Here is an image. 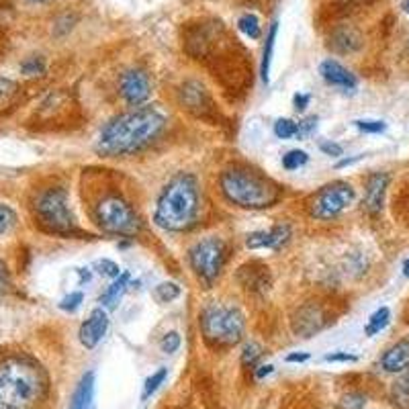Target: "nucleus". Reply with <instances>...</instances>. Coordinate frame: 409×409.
Wrapping results in <instances>:
<instances>
[{"label":"nucleus","instance_id":"f257e3e1","mask_svg":"<svg viewBox=\"0 0 409 409\" xmlns=\"http://www.w3.org/2000/svg\"><path fill=\"white\" fill-rule=\"evenodd\" d=\"M50 381L37 360L23 352L0 356V409H43Z\"/></svg>","mask_w":409,"mask_h":409},{"label":"nucleus","instance_id":"f03ea898","mask_svg":"<svg viewBox=\"0 0 409 409\" xmlns=\"http://www.w3.org/2000/svg\"><path fill=\"white\" fill-rule=\"evenodd\" d=\"M166 127V117L152 107H137L134 110L113 117L103 127L96 150L103 156H127L150 145Z\"/></svg>","mask_w":409,"mask_h":409},{"label":"nucleus","instance_id":"7ed1b4c3","mask_svg":"<svg viewBox=\"0 0 409 409\" xmlns=\"http://www.w3.org/2000/svg\"><path fill=\"white\" fill-rule=\"evenodd\" d=\"M199 209V180L192 174L180 172L172 176L160 192L154 211V223L164 231H185L196 223Z\"/></svg>","mask_w":409,"mask_h":409},{"label":"nucleus","instance_id":"20e7f679","mask_svg":"<svg viewBox=\"0 0 409 409\" xmlns=\"http://www.w3.org/2000/svg\"><path fill=\"white\" fill-rule=\"evenodd\" d=\"M219 187L231 205L242 209H266L278 199V189L273 180L247 168L225 170L219 178Z\"/></svg>","mask_w":409,"mask_h":409},{"label":"nucleus","instance_id":"39448f33","mask_svg":"<svg viewBox=\"0 0 409 409\" xmlns=\"http://www.w3.org/2000/svg\"><path fill=\"white\" fill-rule=\"evenodd\" d=\"M199 326H201L203 338L209 346L229 348L242 340L245 329V317L244 313L234 305L213 303L201 311Z\"/></svg>","mask_w":409,"mask_h":409},{"label":"nucleus","instance_id":"423d86ee","mask_svg":"<svg viewBox=\"0 0 409 409\" xmlns=\"http://www.w3.org/2000/svg\"><path fill=\"white\" fill-rule=\"evenodd\" d=\"M37 223L43 231L55 236H72L76 231V221L68 205V192L62 187H54L39 192L33 205Z\"/></svg>","mask_w":409,"mask_h":409},{"label":"nucleus","instance_id":"0eeeda50","mask_svg":"<svg viewBox=\"0 0 409 409\" xmlns=\"http://www.w3.org/2000/svg\"><path fill=\"white\" fill-rule=\"evenodd\" d=\"M94 219L101 225V229L110 236L131 238L141 229V221L136 209L119 194H110L99 201L94 209Z\"/></svg>","mask_w":409,"mask_h":409},{"label":"nucleus","instance_id":"6e6552de","mask_svg":"<svg viewBox=\"0 0 409 409\" xmlns=\"http://www.w3.org/2000/svg\"><path fill=\"white\" fill-rule=\"evenodd\" d=\"M227 260V244L215 238H203L189 250V262L201 282L211 287L223 271V264Z\"/></svg>","mask_w":409,"mask_h":409},{"label":"nucleus","instance_id":"1a4fd4ad","mask_svg":"<svg viewBox=\"0 0 409 409\" xmlns=\"http://www.w3.org/2000/svg\"><path fill=\"white\" fill-rule=\"evenodd\" d=\"M352 203H354L352 185H348L344 180H336V182H329L326 187H322L313 194V199L309 203V213H311V217L327 221V219L338 217Z\"/></svg>","mask_w":409,"mask_h":409},{"label":"nucleus","instance_id":"9d476101","mask_svg":"<svg viewBox=\"0 0 409 409\" xmlns=\"http://www.w3.org/2000/svg\"><path fill=\"white\" fill-rule=\"evenodd\" d=\"M119 94L129 107H141L150 101L152 96V80L150 76L139 70L129 68L119 76Z\"/></svg>","mask_w":409,"mask_h":409},{"label":"nucleus","instance_id":"9b49d317","mask_svg":"<svg viewBox=\"0 0 409 409\" xmlns=\"http://www.w3.org/2000/svg\"><path fill=\"white\" fill-rule=\"evenodd\" d=\"M291 238V227L287 223H278L271 229L262 231H252L245 238L247 250H280Z\"/></svg>","mask_w":409,"mask_h":409},{"label":"nucleus","instance_id":"f8f14e48","mask_svg":"<svg viewBox=\"0 0 409 409\" xmlns=\"http://www.w3.org/2000/svg\"><path fill=\"white\" fill-rule=\"evenodd\" d=\"M109 329V315L103 307H96L88 320L80 326V331H78V338H80V344L86 348V350H92L99 346V342L105 338Z\"/></svg>","mask_w":409,"mask_h":409},{"label":"nucleus","instance_id":"ddd939ff","mask_svg":"<svg viewBox=\"0 0 409 409\" xmlns=\"http://www.w3.org/2000/svg\"><path fill=\"white\" fill-rule=\"evenodd\" d=\"M387 187H389V174H385V172H375L366 178L362 207L368 215H379L382 211Z\"/></svg>","mask_w":409,"mask_h":409},{"label":"nucleus","instance_id":"4468645a","mask_svg":"<svg viewBox=\"0 0 409 409\" xmlns=\"http://www.w3.org/2000/svg\"><path fill=\"white\" fill-rule=\"evenodd\" d=\"M320 74L329 86H338V88H344V90H354L358 86L354 74L336 59H324L320 64Z\"/></svg>","mask_w":409,"mask_h":409},{"label":"nucleus","instance_id":"2eb2a0df","mask_svg":"<svg viewBox=\"0 0 409 409\" xmlns=\"http://www.w3.org/2000/svg\"><path fill=\"white\" fill-rule=\"evenodd\" d=\"M329 48L336 54H354L362 48V35L358 29L350 25L336 27L329 35Z\"/></svg>","mask_w":409,"mask_h":409},{"label":"nucleus","instance_id":"dca6fc26","mask_svg":"<svg viewBox=\"0 0 409 409\" xmlns=\"http://www.w3.org/2000/svg\"><path fill=\"white\" fill-rule=\"evenodd\" d=\"M293 327H295V333H299L301 338H311L324 327V313L320 311V307L307 305L297 311L293 320Z\"/></svg>","mask_w":409,"mask_h":409},{"label":"nucleus","instance_id":"f3484780","mask_svg":"<svg viewBox=\"0 0 409 409\" xmlns=\"http://www.w3.org/2000/svg\"><path fill=\"white\" fill-rule=\"evenodd\" d=\"M381 368L385 373H403L409 368V340H399L393 344L381 358Z\"/></svg>","mask_w":409,"mask_h":409},{"label":"nucleus","instance_id":"a211bd4d","mask_svg":"<svg viewBox=\"0 0 409 409\" xmlns=\"http://www.w3.org/2000/svg\"><path fill=\"white\" fill-rule=\"evenodd\" d=\"M92 399H94V373L88 371L80 379V382L76 385L68 409H90Z\"/></svg>","mask_w":409,"mask_h":409},{"label":"nucleus","instance_id":"6ab92c4d","mask_svg":"<svg viewBox=\"0 0 409 409\" xmlns=\"http://www.w3.org/2000/svg\"><path fill=\"white\" fill-rule=\"evenodd\" d=\"M256 266L258 264H245L240 268V273L247 274V278H240V282L244 285L247 291H264V289H268V285H271V278H268V268L266 266H260L258 271H256Z\"/></svg>","mask_w":409,"mask_h":409},{"label":"nucleus","instance_id":"aec40b11","mask_svg":"<svg viewBox=\"0 0 409 409\" xmlns=\"http://www.w3.org/2000/svg\"><path fill=\"white\" fill-rule=\"evenodd\" d=\"M129 280H131L129 273L119 274V276L110 282L109 287H107V291L101 295V303H103V307H107V309H115V307H117V303H119L121 297L125 295V291L129 289Z\"/></svg>","mask_w":409,"mask_h":409},{"label":"nucleus","instance_id":"412c9836","mask_svg":"<svg viewBox=\"0 0 409 409\" xmlns=\"http://www.w3.org/2000/svg\"><path fill=\"white\" fill-rule=\"evenodd\" d=\"M276 33H278V23L273 21V25H271L268 33H266V43H264V50H262V62H260V78H262L264 84H268V82H271V66H273Z\"/></svg>","mask_w":409,"mask_h":409},{"label":"nucleus","instance_id":"4be33fe9","mask_svg":"<svg viewBox=\"0 0 409 409\" xmlns=\"http://www.w3.org/2000/svg\"><path fill=\"white\" fill-rule=\"evenodd\" d=\"M389 322H391V311H389V307H381V309H377V311L368 317V324L364 327V333H366L368 338H373V336L381 333L382 329L389 326Z\"/></svg>","mask_w":409,"mask_h":409},{"label":"nucleus","instance_id":"5701e85b","mask_svg":"<svg viewBox=\"0 0 409 409\" xmlns=\"http://www.w3.org/2000/svg\"><path fill=\"white\" fill-rule=\"evenodd\" d=\"M168 379V368H158L156 373H152L145 382H143V389H141V401H148L152 395H156V391L164 385V381Z\"/></svg>","mask_w":409,"mask_h":409},{"label":"nucleus","instance_id":"b1692460","mask_svg":"<svg viewBox=\"0 0 409 409\" xmlns=\"http://www.w3.org/2000/svg\"><path fill=\"white\" fill-rule=\"evenodd\" d=\"M238 29L244 33L245 37L250 39H260L262 37V25H260V19L252 13H245L238 19Z\"/></svg>","mask_w":409,"mask_h":409},{"label":"nucleus","instance_id":"393cba45","mask_svg":"<svg viewBox=\"0 0 409 409\" xmlns=\"http://www.w3.org/2000/svg\"><path fill=\"white\" fill-rule=\"evenodd\" d=\"M391 403H393V409H409V379L393 385Z\"/></svg>","mask_w":409,"mask_h":409},{"label":"nucleus","instance_id":"a878e982","mask_svg":"<svg viewBox=\"0 0 409 409\" xmlns=\"http://www.w3.org/2000/svg\"><path fill=\"white\" fill-rule=\"evenodd\" d=\"M309 162V154L303 152V150H291L282 156V168L293 172V170H299L305 164Z\"/></svg>","mask_w":409,"mask_h":409},{"label":"nucleus","instance_id":"bb28decb","mask_svg":"<svg viewBox=\"0 0 409 409\" xmlns=\"http://www.w3.org/2000/svg\"><path fill=\"white\" fill-rule=\"evenodd\" d=\"M299 134V123H295L293 119H278L274 123V136L278 139H291L297 137Z\"/></svg>","mask_w":409,"mask_h":409},{"label":"nucleus","instance_id":"cd10ccee","mask_svg":"<svg viewBox=\"0 0 409 409\" xmlns=\"http://www.w3.org/2000/svg\"><path fill=\"white\" fill-rule=\"evenodd\" d=\"M180 293L182 291H180V287L176 282H160L156 287V297H158V301H162V303H172V301L180 297Z\"/></svg>","mask_w":409,"mask_h":409},{"label":"nucleus","instance_id":"c85d7f7f","mask_svg":"<svg viewBox=\"0 0 409 409\" xmlns=\"http://www.w3.org/2000/svg\"><path fill=\"white\" fill-rule=\"evenodd\" d=\"M262 346L260 344H256V342H247L244 346V350H242V364L244 366H256L258 364V360L262 358Z\"/></svg>","mask_w":409,"mask_h":409},{"label":"nucleus","instance_id":"c756f323","mask_svg":"<svg viewBox=\"0 0 409 409\" xmlns=\"http://www.w3.org/2000/svg\"><path fill=\"white\" fill-rule=\"evenodd\" d=\"M21 72H23L25 76H41V74L45 72V62H43V57H37V55L27 57V59L21 64Z\"/></svg>","mask_w":409,"mask_h":409},{"label":"nucleus","instance_id":"7c9ffc66","mask_svg":"<svg viewBox=\"0 0 409 409\" xmlns=\"http://www.w3.org/2000/svg\"><path fill=\"white\" fill-rule=\"evenodd\" d=\"M17 225V213L8 205H0V236L8 234Z\"/></svg>","mask_w":409,"mask_h":409},{"label":"nucleus","instance_id":"2f4dec72","mask_svg":"<svg viewBox=\"0 0 409 409\" xmlns=\"http://www.w3.org/2000/svg\"><path fill=\"white\" fill-rule=\"evenodd\" d=\"M354 125L364 134H382L387 129V123L379 119H358L354 121Z\"/></svg>","mask_w":409,"mask_h":409},{"label":"nucleus","instance_id":"473e14b6","mask_svg":"<svg viewBox=\"0 0 409 409\" xmlns=\"http://www.w3.org/2000/svg\"><path fill=\"white\" fill-rule=\"evenodd\" d=\"M180 344H182L180 333L178 331H168L160 342V348H162L164 354H174L180 348Z\"/></svg>","mask_w":409,"mask_h":409},{"label":"nucleus","instance_id":"72a5a7b5","mask_svg":"<svg viewBox=\"0 0 409 409\" xmlns=\"http://www.w3.org/2000/svg\"><path fill=\"white\" fill-rule=\"evenodd\" d=\"M366 406V397L360 393H348L340 399V409H362Z\"/></svg>","mask_w":409,"mask_h":409},{"label":"nucleus","instance_id":"f704fd0d","mask_svg":"<svg viewBox=\"0 0 409 409\" xmlns=\"http://www.w3.org/2000/svg\"><path fill=\"white\" fill-rule=\"evenodd\" d=\"M82 301H84V295H82L80 291H76V293H70L68 297H64L62 303H59V309L62 311H68V313H74L78 307L82 305Z\"/></svg>","mask_w":409,"mask_h":409},{"label":"nucleus","instance_id":"c9c22d12","mask_svg":"<svg viewBox=\"0 0 409 409\" xmlns=\"http://www.w3.org/2000/svg\"><path fill=\"white\" fill-rule=\"evenodd\" d=\"M96 268H99V274H103V276H107V278H113V280L121 274L119 264L113 262V260H99V262H96Z\"/></svg>","mask_w":409,"mask_h":409},{"label":"nucleus","instance_id":"e433bc0d","mask_svg":"<svg viewBox=\"0 0 409 409\" xmlns=\"http://www.w3.org/2000/svg\"><path fill=\"white\" fill-rule=\"evenodd\" d=\"M10 273H8V266L4 264V260H0V297L8 295L10 293Z\"/></svg>","mask_w":409,"mask_h":409},{"label":"nucleus","instance_id":"4c0bfd02","mask_svg":"<svg viewBox=\"0 0 409 409\" xmlns=\"http://www.w3.org/2000/svg\"><path fill=\"white\" fill-rule=\"evenodd\" d=\"M315 127H317V117H307V119H303L299 123V134H297V137L311 136V134L315 131Z\"/></svg>","mask_w":409,"mask_h":409},{"label":"nucleus","instance_id":"58836bf2","mask_svg":"<svg viewBox=\"0 0 409 409\" xmlns=\"http://www.w3.org/2000/svg\"><path fill=\"white\" fill-rule=\"evenodd\" d=\"M320 150H322L326 156H331V158H340V156L344 154L342 145H340V143H336V141H324V143L320 145Z\"/></svg>","mask_w":409,"mask_h":409},{"label":"nucleus","instance_id":"ea45409f","mask_svg":"<svg viewBox=\"0 0 409 409\" xmlns=\"http://www.w3.org/2000/svg\"><path fill=\"white\" fill-rule=\"evenodd\" d=\"M358 356L348 354V352H331L326 354V362H356Z\"/></svg>","mask_w":409,"mask_h":409},{"label":"nucleus","instance_id":"a19ab883","mask_svg":"<svg viewBox=\"0 0 409 409\" xmlns=\"http://www.w3.org/2000/svg\"><path fill=\"white\" fill-rule=\"evenodd\" d=\"M336 2H338L342 8H346V10H356V8H362V6L375 2V0H336Z\"/></svg>","mask_w":409,"mask_h":409},{"label":"nucleus","instance_id":"79ce46f5","mask_svg":"<svg viewBox=\"0 0 409 409\" xmlns=\"http://www.w3.org/2000/svg\"><path fill=\"white\" fill-rule=\"evenodd\" d=\"M309 101H311V96L309 94H295L293 96V105H295V109L297 110H305L307 109V105H309Z\"/></svg>","mask_w":409,"mask_h":409},{"label":"nucleus","instance_id":"37998d69","mask_svg":"<svg viewBox=\"0 0 409 409\" xmlns=\"http://www.w3.org/2000/svg\"><path fill=\"white\" fill-rule=\"evenodd\" d=\"M273 371H274L273 364H262V366H258V368H256V373H254V375H256V379H264V377H268Z\"/></svg>","mask_w":409,"mask_h":409},{"label":"nucleus","instance_id":"c03bdc74","mask_svg":"<svg viewBox=\"0 0 409 409\" xmlns=\"http://www.w3.org/2000/svg\"><path fill=\"white\" fill-rule=\"evenodd\" d=\"M311 356L307 354V352H293V354L287 356V362H307Z\"/></svg>","mask_w":409,"mask_h":409},{"label":"nucleus","instance_id":"a18cd8bd","mask_svg":"<svg viewBox=\"0 0 409 409\" xmlns=\"http://www.w3.org/2000/svg\"><path fill=\"white\" fill-rule=\"evenodd\" d=\"M358 160H362V156H356V158H348V160H340V162L336 164V168H346V166H350V164L358 162Z\"/></svg>","mask_w":409,"mask_h":409},{"label":"nucleus","instance_id":"49530a36","mask_svg":"<svg viewBox=\"0 0 409 409\" xmlns=\"http://www.w3.org/2000/svg\"><path fill=\"white\" fill-rule=\"evenodd\" d=\"M403 274L409 276V260H406V264H403Z\"/></svg>","mask_w":409,"mask_h":409},{"label":"nucleus","instance_id":"de8ad7c7","mask_svg":"<svg viewBox=\"0 0 409 409\" xmlns=\"http://www.w3.org/2000/svg\"><path fill=\"white\" fill-rule=\"evenodd\" d=\"M403 8H406V10H408V13H409V0H408V2H406V4H403Z\"/></svg>","mask_w":409,"mask_h":409},{"label":"nucleus","instance_id":"09e8293b","mask_svg":"<svg viewBox=\"0 0 409 409\" xmlns=\"http://www.w3.org/2000/svg\"><path fill=\"white\" fill-rule=\"evenodd\" d=\"M29 2H50V0H29Z\"/></svg>","mask_w":409,"mask_h":409}]
</instances>
